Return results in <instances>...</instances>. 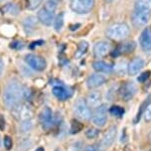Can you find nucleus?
I'll return each mask as SVG.
<instances>
[{"mask_svg": "<svg viewBox=\"0 0 151 151\" xmlns=\"http://www.w3.org/2000/svg\"><path fill=\"white\" fill-rule=\"evenodd\" d=\"M106 1H109V2H111V1H112V0H106Z\"/></svg>", "mask_w": 151, "mask_h": 151, "instance_id": "obj_39", "label": "nucleus"}, {"mask_svg": "<svg viewBox=\"0 0 151 151\" xmlns=\"http://www.w3.org/2000/svg\"><path fill=\"white\" fill-rule=\"evenodd\" d=\"M37 17H38V20L46 26L52 25V23L54 22V19H55L54 18V13H51L50 11L46 10L44 7L39 10V12H38V14H37Z\"/></svg>", "mask_w": 151, "mask_h": 151, "instance_id": "obj_15", "label": "nucleus"}, {"mask_svg": "<svg viewBox=\"0 0 151 151\" xmlns=\"http://www.w3.org/2000/svg\"><path fill=\"white\" fill-rule=\"evenodd\" d=\"M99 135V129L96 128H88L87 131H86V136L88 137V138H96V136Z\"/></svg>", "mask_w": 151, "mask_h": 151, "instance_id": "obj_29", "label": "nucleus"}, {"mask_svg": "<svg viewBox=\"0 0 151 151\" xmlns=\"http://www.w3.org/2000/svg\"><path fill=\"white\" fill-rule=\"evenodd\" d=\"M5 126V120L3 119V117L0 116V129H4Z\"/></svg>", "mask_w": 151, "mask_h": 151, "instance_id": "obj_35", "label": "nucleus"}, {"mask_svg": "<svg viewBox=\"0 0 151 151\" xmlns=\"http://www.w3.org/2000/svg\"><path fill=\"white\" fill-rule=\"evenodd\" d=\"M35 151H45V150H44V148H43V147H39V148H37Z\"/></svg>", "mask_w": 151, "mask_h": 151, "instance_id": "obj_37", "label": "nucleus"}, {"mask_svg": "<svg viewBox=\"0 0 151 151\" xmlns=\"http://www.w3.org/2000/svg\"><path fill=\"white\" fill-rule=\"evenodd\" d=\"M3 10H5L7 13H11V14H17V12H18L17 7L12 3H8L6 6L3 7Z\"/></svg>", "mask_w": 151, "mask_h": 151, "instance_id": "obj_30", "label": "nucleus"}, {"mask_svg": "<svg viewBox=\"0 0 151 151\" xmlns=\"http://www.w3.org/2000/svg\"><path fill=\"white\" fill-rule=\"evenodd\" d=\"M74 111L78 117L83 120H88L91 117V111L86 99H79L74 106Z\"/></svg>", "mask_w": 151, "mask_h": 151, "instance_id": "obj_5", "label": "nucleus"}, {"mask_svg": "<svg viewBox=\"0 0 151 151\" xmlns=\"http://www.w3.org/2000/svg\"><path fill=\"white\" fill-rule=\"evenodd\" d=\"M22 99H24V88L20 83L13 80L5 86L2 93V101L7 109H14L20 104Z\"/></svg>", "mask_w": 151, "mask_h": 151, "instance_id": "obj_1", "label": "nucleus"}, {"mask_svg": "<svg viewBox=\"0 0 151 151\" xmlns=\"http://www.w3.org/2000/svg\"><path fill=\"white\" fill-rule=\"evenodd\" d=\"M116 133H117L116 126H110V127L107 129V131L104 133V138H102V141H101L102 146H104V147L111 146L115 140V137H116Z\"/></svg>", "mask_w": 151, "mask_h": 151, "instance_id": "obj_14", "label": "nucleus"}, {"mask_svg": "<svg viewBox=\"0 0 151 151\" xmlns=\"http://www.w3.org/2000/svg\"><path fill=\"white\" fill-rule=\"evenodd\" d=\"M88 49V42L82 41L79 44V46H78V49H77V51H76V53H75V58L79 59V58H81V57H83L86 53H87Z\"/></svg>", "mask_w": 151, "mask_h": 151, "instance_id": "obj_22", "label": "nucleus"}, {"mask_svg": "<svg viewBox=\"0 0 151 151\" xmlns=\"http://www.w3.org/2000/svg\"><path fill=\"white\" fill-rule=\"evenodd\" d=\"M140 46L142 50L145 52H150L151 51V30L149 28H145L140 35Z\"/></svg>", "mask_w": 151, "mask_h": 151, "instance_id": "obj_12", "label": "nucleus"}, {"mask_svg": "<svg viewBox=\"0 0 151 151\" xmlns=\"http://www.w3.org/2000/svg\"><path fill=\"white\" fill-rule=\"evenodd\" d=\"M39 121L43 128L48 129L51 127L53 122V111L50 107L46 106L41 110L39 114Z\"/></svg>", "mask_w": 151, "mask_h": 151, "instance_id": "obj_9", "label": "nucleus"}, {"mask_svg": "<svg viewBox=\"0 0 151 151\" xmlns=\"http://www.w3.org/2000/svg\"><path fill=\"white\" fill-rule=\"evenodd\" d=\"M129 35V27L125 23H115L106 30V36L112 40H123Z\"/></svg>", "mask_w": 151, "mask_h": 151, "instance_id": "obj_2", "label": "nucleus"}, {"mask_svg": "<svg viewBox=\"0 0 151 151\" xmlns=\"http://www.w3.org/2000/svg\"><path fill=\"white\" fill-rule=\"evenodd\" d=\"M109 50L110 46L106 41H99L93 46V54L96 58H102V57L106 56Z\"/></svg>", "mask_w": 151, "mask_h": 151, "instance_id": "obj_13", "label": "nucleus"}, {"mask_svg": "<svg viewBox=\"0 0 151 151\" xmlns=\"http://www.w3.org/2000/svg\"><path fill=\"white\" fill-rule=\"evenodd\" d=\"M144 118L146 121L151 120V102L147 106L146 109H145V111H144Z\"/></svg>", "mask_w": 151, "mask_h": 151, "instance_id": "obj_32", "label": "nucleus"}, {"mask_svg": "<svg viewBox=\"0 0 151 151\" xmlns=\"http://www.w3.org/2000/svg\"><path fill=\"white\" fill-rule=\"evenodd\" d=\"M149 75H150L149 72H145V73H143V74H141V76H139L138 77V82H144L145 80L148 79Z\"/></svg>", "mask_w": 151, "mask_h": 151, "instance_id": "obj_34", "label": "nucleus"}, {"mask_svg": "<svg viewBox=\"0 0 151 151\" xmlns=\"http://www.w3.org/2000/svg\"><path fill=\"white\" fill-rule=\"evenodd\" d=\"M106 82V80L104 76H101L99 74H93L88 77L87 83H88V87L90 88H94L101 87V86L104 85Z\"/></svg>", "mask_w": 151, "mask_h": 151, "instance_id": "obj_17", "label": "nucleus"}, {"mask_svg": "<svg viewBox=\"0 0 151 151\" xmlns=\"http://www.w3.org/2000/svg\"><path fill=\"white\" fill-rule=\"evenodd\" d=\"M134 10L151 14V0H136Z\"/></svg>", "mask_w": 151, "mask_h": 151, "instance_id": "obj_20", "label": "nucleus"}, {"mask_svg": "<svg viewBox=\"0 0 151 151\" xmlns=\"http://www.w3.org/2000/svg\"><path fill=\"white\" fill-rule=\"evenodd\" d=\"M25 62L28 64V66L30 68L38 72L44 71L46 67H47V63H46L45 59L39 55H35V54H28V55H26Z\"/></svg>", "mask_w": 151, "mask_h": 151, "instance_id": "obj_6", "label": "nucleus"}, {"mask_svg": "<svg viewBox=\"0 0 151 151\" xmlns=\"http://www.w3.org/2000/svg\"><path fill=\"white\" fill-rule=\"evenodd\" d=\"M64 26V14L61 13L54 19V28L56 31H61Z\"/></svg>", "mask_w": 151, "mask_h": 151, "instance_id": "obj_25", "label": "nucleus"}, {"mask_svg": "<svg viewBox=\"0 0 151 151\" xmlns=\"http://www.w3.org/2000/svg\"><path fill=\"white\" fill-rule=\"evenodd\" d=\"M43 0H27V8L30 10H35L41 5Z\"/></svg>", "mask_w": 151, "mask_h": 151, "instance_id": "obj_27", "label": "nucleus"}, {"mask_svg": "<svg viewBox=\"0 0 151 151\" xmlns=\"http://www.w3.org/2000/svg\"><path fill=\"white\" fill-rule=\"evenodd\" d=\"M83 128V124L81 122H79L78 120H73L72 121V126H71V132L73 134L74 133H78L82 130Z\"/></svg>", "mask_w": 151, "mask_h": 151, "instance_id": "obj_28", "label": "nucleus"}, {"mask_svg": "<svg viewBox=\"0 0 151 151\" xmlns=\"http://www.w3.org/2000/svg\"><path fill=\"white\" fill-rule=\"evenodd\" d=\"M136 93V87L133 83H125L119 88L120 98L123 101H130Z\"/></svg>", "mask_w": 151, "mask_h": 151, "instance_id": "obj_8", "label": "nucleus"}, {"mask_svg": "<svg viewBox=\"0 0 151 151\" xmlns=\"http://www.w3.org/2000/svg\"><path fill=\"white\" fill-rule=\"evenodd\" d=\"M0 147H1V137H0Z\"/></svg>", "mask_w": 151, "mask_h": 151, "instance_id": "obj_38", "label": "nucleus"}, {"mask_svg": "<svg viewBox=\"0 0 151 151\" xmlns=\"http://www.w3.org/2000/svg\"><path fill=\"white\" fill-rule=\"evenodd\" d=\"M83 151H102L99 149V147H96V145H87L86 147H83Z\"/></svg>", "mask_w": 151, "mask_h": 151, "instance_id": "obj_33", "label": "nucleus"}, {"mask_svg": "<svg viewBox=\"0 0 151 151\" xmlns=\"http://www.w3.org/2000/svg\"><path fill=\"white\" fill-rule=\"evenodd\" d=\"M3 68H4L3 62H2V60H1V59H0V75H1L2 71H3Z\"/></svg>", "mask_w": 151, "mask_h": 151, "instance_id": "obj_36", "label": "nucleus"}, {"mask_svg": "<svg viewBox=\"0 0 151 151\" xmlns=\"http://www.w3.org/2000/svg\"><path fill=\"white\" fill-rule=\"evenodd\" d=\"M144 66V61L142 60L141 58L137 57V58H134L130 63H129L128 67H127V71L128 74L130 76H135L139 73V71L143 68Z\"/></svg>", "mask_w": 151, "mask_h": 151, "instance_id": "obj_16", "label": "nucleus"}, {"mask_svg": "<svg viewBox=\"0 0 151 151\" xmlns=\"http://www.w3.org/2000/svg\"><path fill=\"white\" fill-rule=\"evenodd\" d=\"M1 1H3V0H0V2H1Z\"/></svg>", "mask_w": 151, "mask_h": 151, "instance_id": "obj_40", "label": "nucleus"}, {"mask_svg": "<svg viewBox=\"0 0 151 151\" xmlns=\"http://www.w3.org/2000/svg\"><path fill=\"white\" fill-rule=\"evenodd\" d=\"M135 48V43L134 42H128V43H125V44L121 45L120 47H118L116 49V54L114 56H117L119 54H122V53H129L131 52L132 50Z\"/></svg>", "mask_w": 151, "mask_h": 151, "instance_id": "obj_21", "label": "nucleus"}, {"mask_svg": "<svg viewBox=\"0 0 151 151\" xmlns=\"http://www.w3.org/2000/svg\"><path fill=\"white\" fill-rule=\"evenodd\" d=\"M101 93L96 91H91V93L88 94L87 99H86L88 106L90 107H98L99 104H101Z\"/></svg>", "mask_w": 151, "mask_h": 151, "instance_id": "obj_18", "label": "nucleus"}, {"mask_svg": "<svg viewBox=\"0 0 151 151\" xmlns=\"http://www.w3.org/2000/svg\"><path fill=\"white\" fill-rule=\"evenodd\" d=\"M59 3H60V0H48L47 2L45 3L44 8L48 11H50L51 13H54L55 14V11L58 7Z\"/></svg>", "mask_w": 151, "mask_h": 151, "instance_id": "obj_24", "label": "nucleus"}, {"mask_svg": "<svg viewBox=\"0 0 151 151\" xmlns=\"http://www.w3.org/2000/svg\"><path fill=\"white\" fill-rule=\"evenodd\" d=\"M107 109L104 104H101V106H99L98 107H96L93 113L91 114V117H93V122L96 124V126H99V127H102V126L106 125V120H107Z\"/></svg>", "mask_w": 151, "mask_h": 151, "instance_id": "obj_7", "label": "nucleus"}, {"mask_svg": "<svg viewBox=\"0 0 151 151\" xmlns=\"http://www.w3.org/2000/svg\"><path fill=\"white\" fill-rule=\"evenodd\" d=\"M151 14L150 13H145V12H140L134 10L133 14H132V22L136 27L144 26L150 19Z\"/></svg>", "mask_w": 151, "mask_h": 151, "instance_id": "obj_10", "label": "nucleus"}, {"mask_svg": "<svg viewBox=\"0 0 151 151\" xmlns=\"http://www.w3.org/2000/svg\"><path fill=\"white\" fill-rule=\"evenodd\" d=\"M94 0H71V9L78 14H87L93 8Z\"/></svg>", "mask_w": 151, "mask_h": 151, "instance_id": "obj_3", "label": "nucleus"}, {"mask_svg": "<svg viewBox=\"0 0 151 151\" xmlns=\"http://www.w3.org/2000/svg\"><path fill=\"white\" fill-rule=\"evenodd\" d=\"M93 68L94 71L99 72V73H106V74H109L112 72L113 67L112 65L104 63L102 61H96L93 64Z\"/></svg>", "mask_w": 151, "mask_h": 151, "instance_id": "obj_19", "label": "nucleus"}, {"mask_svg": "<svg viewBox=\"0 0 151 151\" xmlns=\"http://www.w3.org/2000/svg\"><path fill=\"white\" fill-rule=\"evenodd\" d=\"M109 112L113 116L121 117L123 115V113H124V109H122V107L119 106H112L109 109Z\"/></svg>", "mask_w": 151, "mask_h": 151, "instance_id": "obj_26", "label": "nucleus"}, {"mask_svg": "<svg viewBox=\"0 0 151 151\" xmlns=\"http://www.w3.org/2000/svg\"><path fill=\"white\" fill-rule=\"evenodd\" d=\"M53 93L58 99L60 101H66L69 98H71L73 91L69 88H66L64 86H56L53 88Z\"/></svg>", "mask_w": 151, "mask_h": 151, "instance_id": "obj_11", "label": "nucleus"}, {"mask_svg": "<svg viewBox=\"0 0 151 151\" xmlns=\"http://www.w3.org/2000/svg\"><path fill=\"white\" fill-rule=\"evenodd\" d=\"M12 109L14 117L19 121H21V122L30 120L32 118V115H33V111H32L30 106H28L27 104H24V102H20Z\"/></svg>", "mask_w": 151, "mask_h": 151, "instance_id": "obj_4", "label": "nucleus"}, {"mask_svg": "<svg viewBox=\"0 0 151 151\" xmlns=\"http://www.w3.org/2000/svg\"><path fill=\"white\" fill-rule=\"evenodd\" d=\"M150 99H151V96H149L148 98L145 99V101L144 102H142V104H141V106H140V109L138 110V112H137V115H136V117H135V119H134V122L137 123L138 121L140 120V118H141V115L142 114H144V111H145V109H146V107L148 104H150Z\"/></svg>", "mask_w": 151, "mask_h": 151, "instance_id": "obj_23", "label": "nucleus"}, {"mask_svg": "<svg viewBox=\"0 0 151 151\" xmlns=\"http://www.w3.org/2000/svg\"><path fill=\"white\" fill-rule=\"evenodd\" d=\"M3 142H4V147L6 148V149H11V147H12V145H13V142H12V138L10 136H4V140H3Z\"/></svg>", "mask_w": 151, "mask_h": 151, "instance_id": "obj_31", "label": "nucleus"}]
</instances>
